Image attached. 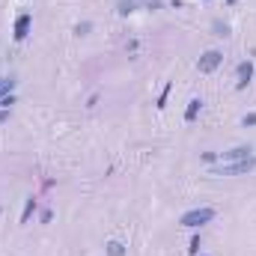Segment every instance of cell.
<instances>
[{
	"label": "cell",
	"mask_w": 256,
	"mask_h": 256,
	"mask_svg": "<svg viewBox=\"0 0 256 256\" xmlns=\"http://www.w3.org/2000/svg\"><path fill=\"white\" fill-rule=\"evenodd\" d=\"M211 27H214V33H217V36H227V33H230V27H227V24H221V21H214Z\"/></svg>",
	"instance_id": "7c38bea8"
},
{
	"label": "cell",
	"mask_w": 256,
	"mask_h": 256,
	"mask_svg": "<svg viewBox=\"0 0 256 256\" xmlns=\"http://www.w3.org/2000/svg\"><path fill=\"white\" fill-rule=\"evenodd\" d=\"M227 3H230V6H235V0H227Z\"/></svg>",
	"instance_id": "d6986e66"
},
{
	"label": "cell",
	"mask_w": 256,
	"mask_h": 256,
	"mask_svg": "<svg viewBox=\"0 0 256 256\" xmlns=\"http://www.w3.org/2000/svg\"><path fill=\"white\" fill-rule=\"evenodd\" d=\"M221 63H224V54H221V51H214V48H211V51H206V54L200 57V63H197V69H200V75H211V71H214L217 66H221Z\"/></svg>",
	"instance_id": "3957f363"
},
{
	"label": "cell",
	"mask_w": 256,
	"mask_h": 256,
	"mask_svg": "<svg viewBox=\"0 0 256 256\" xmlns=\"http://www.w3.org/2000/svg\"><path fill=\"white\" fill-rule=\"evenodd\" d=\"M39 221H42V224H48V221H51V209H42V214H39Z\"/></svg>",
	"instance_id": "9a60e30c"
},
{
	"label": "cell",
	"mask_w": 256,
	"mask_h": 256,
	"mask_svg": "<svg viewBox=\"0 0 256 256\" xmlns=\"http://www.w3.org/2000/svg\"><path fill=\"white\" fill-rule=\"evenodd\" d=\"M90 30H93V24H90V21H84V24H78V27H75V33H78V36H84V33H90Z\"/></svg>",
	"instance_id": "4fadbf2b"
},
{
	"label": "cell",
	"mask_w": 256,
	"mask_h": 256,
	"mask_svg": "<svg viewBox=\"0 0 256 256\" xmlns=\"http://www.w3.org/2000/svg\"><path fill=\"white\" fill-rule=\"evenodd\" d=\"M238 81H235V90H244L247 84H250V78H253V63L250 60H244V63H238Z\"/></svg>",
	"instance_id": "8992f818"
},
{
	"label": "cell",
	"mask_w": 256,
	"mask_h": 256,
	"mask_svg": "<svg viewBox=\"0 0 256 256\" xmlns=\"http://www.w3.org/2000/svg\"><path fill=\"white\" fill-rule=\"evenodd\" d=\"M104 253L107 256H125V244L122 241H107L104 244Z\"/></svg>",
	"instance_id": "ba28073f"
},
{
	"label": "cell",
	"mask_w": 256,
	"mask_h": 256,
	"mask_svg": "<svg viewBox=\"0 0 256 256\" xmlns=\"http://www.w3.org/2000/svg\"><path fill=\"white\" fill-rule=\"evenodd\" d=\"M200 111H203V98H191L188 101V111H185V122H194L200 116Z\"/></svg>",
	"instance_id": "52a82bcc"
},
{
	"label": "cell",
	"mask_w": 256,
	"mask_h": 256,
	"mask_svg": "<svg viewBox=\"0 0 256 256\" xmlns=\"http://www.w3.org/2000/svg\"><path fill=\"white\" fill-rule=\"evenodd\" d=\"M244 125H256V114H247L244 116Z\"/></svg>",
	"instance_id": "e0dca14e"
},
{
	"label": "cell",
	"mask_w": 256,
	"mask_h": 256,
	"mask_svg": "<svg viewBox=\"0 0 256 256\" xmlns=\"http://www.w3.org/2000/svg\"><path fill=\"white\" fill-rule=\"evenodd\" d=\"M9 119V111H0V122H6Z\"/></svg>",
	"instance_id": "ac0fdd59"
},
{
	"label": "cell",
	"mask_w": 256,
	"mask_h": 256,
	"mask_svg": "<svg viewBox=\"0 0 256 256\" xmlns=\"http://www.w3.org/2000/svg\"><path fill=\"white\" fill-rule=\"evenodd\" d=\"M15 104V95L9 93V95H0V107H3V111H9V107Z\"/></svg>",
	"instance_id": "8fae6325"
},
{
	"label": "cell",
	"mask_w": 256,
	"mask_h": 256,
	"mask_svg": "<svg viewBox=\"0 0 256 256\" xmlns=\"http://www.w3.org/2000/svg\"><path fill=\"white\" fill-rule=\"evenodd\" d=\"M36 206H39V203H36V197H27V203H24V214H21V224H27L30 217H33Z\"/></svg>",
	"instance_id": "9c48e42d"
},
{
	"label": "cell",
	"mask_w": 256,
	"mask_h": 256,
	"mask_svg": "<svg viewBox=\"0 0 256 256\" xmlns=\"http://www.w3.org/2000/svg\"><path fill=\"white\" fill-rule=\"evenodd\" d=\"M250 146H235V149H230V152H217V161L221 164H233V161H244V158H250Z\"/></svg>",
	"instance_id": "277c9868"
},
{
	"label": "cell",
	"mask_w": 256,
	"mask_h": 256,
	"mask_svg": "<svg viewBox=\"0 0 256 256\" xmlns=\"http://www.w3.org/2000/svg\"><path fill=\"white\" fill-rule=\"evenodd\" d=\"M167 93H170V87H164V93L158 95V107H164V101H167Z\"/></svg>",
	"instance_id": "2e32d148"
},
{
	"label": "cell",
	"mask_w": 256,
	"mask_h": 256,
	"mask_svg": "<svg viewBox=\"0 0 256 256\" xmlns=\"http://www.w3.org/2000/svg\"><path fill=\"white\" fill-rule=\"evenodd\" d=\"M209 221H214V209H211V206L191 209V211H185V214L179 217V224L188 227V230H197V227H203V224H209Z\"/></svg>",
	"instance_id": "7a4b0ae2"
},
{
	"label": "cell",
	"mask_w": 256,
	"mask_h": 256,
	"mask_svg": "<svg viewBox=\"0 0 256 256\" xmlns=\"http://www.w3.org/2000/svg\"><path fill=\"white\" fill-rule=\"evenodd\" d=\"M134 9H137L134 0H119V3H116V12H119V15H131Z\"/></svg>",
	"instance_id": "30bf717a"
},
{
	"label": "cell",
	"mask_w": 256,
	"mask_h": 256,
	"mask_svg": "<svg viewBox=\"0 0 256 256\" xmlns=\"http://www.w3.org/2000/svg\"><path fill=\"white\" fill-rule=\"evenodd\" d=\"M30 27H33V18L30 15H18L15 18V30H12V39L15 42H24L27 36H30Z\"/></svg>",
	"instance_id": "5b68a950"
},
{
	"label": "cell",
	"mask_w": 256,
	"mask_h": 256,
	"mask_svg": "<svg viewBox=\"0 0 256 256\" xmlns=\"http://www.w3.org/2000/svg\"><path fill=\"white\" fill-rule=\"evenodd\" d=\"M188 250H191V253H194V256H197V253H200V235H194V238H191V247H188Z\"/></svg>",
	"instance_id": "5bb4252c"
},
{
	"label": "cell",
	"mask_w": 256,
	"mask_h": 256,
	"mask_svg": "<svg viewBox=\"0 0 256 256\" xmlns=\"http://www.w3.org/2000/svg\"><path fill=\"white\" fill-rule=\"evenodd\" d=\"M256 170V155L244 158V161H233V164H217L211 167V176H247Z\"/></svg>",
	"instance_id": "6da1fadb"
}]
</instances>
